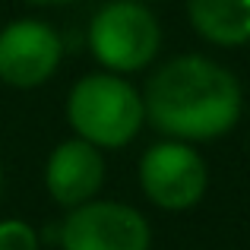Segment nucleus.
<instances>
[{"label": "nucleus", "mask_w": 250, "mask_h": 250, "mask_svg": "<svg viewBox=\"0 0 250 250\" xmlns=\"http://www.w3.org/2000/svg\"><path fill=\"white\" fill-rule=\"evenodd\" d=\"M146 121L168 140L209 143L231 133L244 111V92L231 70L203 54L162 63L143 92Z\"/></svg>", "instance_id": "obj_1"}, {"label": "nucleus", "mask_w": 250, "mask_h": 250, "mask_svg": "<svg viewBox=\"0 0 250 250\" xmlns=\"http://www.w3.org/2000/svg\"><path fill=\"white\" fill-rule=\"evenodd\" d=\"M67 121L80 140L98 149H121L140 136L146 104L121 73H89L70 89Z\"/></svg>", "instance_id": "obj_2"}, {"label": "nucleus", "mask_w": 250, "mask_h": 250, "mask_svg": "<svg viewBox=\"0 0 250 250\" xmlns=\"http://www.w3.org/2000/svg\"><path fill=\"white\" fill-rule=\"evenodd\" d=\"M89 48L108 73H136L149 67L162 48L159 19L140 0H114L92 16Z\"/></svg>", "instance_id": "obj_3"}, {"label": "nucleus", "mask_w": 250, "mask_h": 250, "mask_svg": "<svg viewBox=\"0 0 250 250\" xmlns=\"http://www.w3.org/2000/svg\"><path fill=\"white\" fill-rule=\"evenodd\" d=\"M209 171L190 143H155L140 159V187L159 209L184 212L206 196Z\"/></svg>", "instance_id": "obj_4"}, {"label": "nucleus", "mask_w": 250, "mask_h": 250, "mask_svg": "<svg viewBox=\"0 0 250 250\" xmlns=\"http://www.w3.org/2000/svg\"><path fill=\"white\" fill-rule=\"evenodd\" d=\"M63 250H149L152 228L140 209L114 200H89L61 225Z\"/></svg>", "instance_id": "obj_5"}, {"label": "nucleus", "mask_w": 250, "mask_h": 250, "mask_svg": "<svg viewBox=\"0 0 250 250\" xmlns=\"http://www.w3.org/2000/svg\"><path fill=\"white\" fill-rule=\"evenodd\" d=\"M63 57L61 35L38 19H13L0 29V83L38 89L57 73Z\"/></svg>", "instance_id": "obj_6"}, {"label": "nucleus", "mask_w": 250, "mask_h": 250, "mask_svg": "<svg viewBox=\"0 0 250 250\" xmlns=\"http://www.w3.org/2000/svg\"><path fill=\"white\" fill-rule=\"evenodd\" d=\"M102 181H104L102 149L80 140V136L61 143L48 155L44 184H48V193L54 196V203H61V206L76 209L83 203L95 200V193L102 190Z\"/></svg>", "instance_id": "obj_7"}, {"label": "nucleus", "mask_w": 250, "mask_h": 250, "mask_svg": "<svg viewBox=\"0 0 250 250\" xmlns=\"http://www.w3.org/2000/svg\"><path fill=\"white\" fill-rule=\"evenodd\" d=\"M187 19L209 44L238 48L250 42V0H187Z\"/></svg>", "instance_id": "obj_8"}, {"label": "nucleus", "mask_w": 250, "mask_h": 250, "mask_svg": "<svg viewBox=\"0 0 250 250\" xmlns=\"http://www.w3.org/2000/svg\"><path fill=\"white\" fill-rule=\"evenodd\" d=\"M0 250H38V234L22 219L0 222Z\"/></svg>", "instance_id": "obj_9"}, {"label": "nucleus", "mask_w": 250, "mask_h": 250, "mask_svg": "<svg viewBox=\"0 0 250 250\" xmlns=\"http://www.w3.org/2000/svg\"><path fill=\"white\" fill-rule=\"evenodd\" d=\"M25 3H35V6H48V3H70V0H25Z\"/></svg>", "instance_id": "obj_10"}]
</instances>
